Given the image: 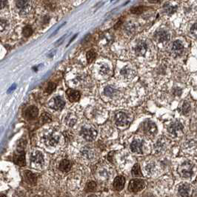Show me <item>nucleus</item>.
I'll return each mask as SVG.
<instances>
[{
    "label": "nucleus",
    "instance_id": "24",
    "mask_svg": "<svg viewBox=\"0 0 197 197\" xmlns=\"http://www.w3.org/2000/svg\"><path fill=\"white\" fill-rule=\"evenodd\" d=\"M67 96L70 102H78L80 99V93L74 89H68L66 92Z\"/></svg>",
    "mask_w": 197,
    "mask_h": 197
},
{
    "label": "nucleus",
    "instance_id": "5",
    "mask_svg": "<svg viewBox=\"0 0 197 197\" xmlns=\"http://www.w3.org/2000/svg\"><path fill=\"white\" fill-rule=\"evenodd\" d=\"M96 73L100 79H106L112 73V67L107 62L99 61L95 65Z\"/></svg>",
    "mask_w": 197,
    "mask_h": 197
},
{
    "label": "nucleus",
    "instance_id": "29",
    "mask_svg": "<svg viewBox=\"0 0 197 197\" xmlns=\"http://www.w3.org/2000/svg\"><path fill=\"white\" fill-rule=\"evenodd\" d=\"M77 117L73 114H68L65 118V122L69 127H73L77 122Z\"/></svg>",
    "mask_w": 197,
    "mask_h": 197
},
{
    "label": "nucleus",
    "instance_id": "28",
    "mask_svg": "<svg viewBox=\"0 0 197 197\" xmlns=\"http://www.w3.org/2000/svg\"><path fill=\"white\" fill-rule=\"evenodd\" d=\"M82 156L86 159H92L94 157V151L91 148L87 147L82 150Z\"/></svg>",
    "mask_w": 197,
    "mask_h": 197
},
{
    "label": "nucleus",
    "instance_id": "25",
    "mask_svg": "<svg viewBox=\"0 0 197 197\" xmlns=\"http://www.w3.org/2000/svg\"><path fill=\"white\" fill-rule=\"evenodd\" d=\"M124 184H125V179L122 176H119L116 177L113 183L114 188L116 190H121L124 188Z\"/></svg>",
    "mask_w": 197,
    "mask_h": 197
},
{
    "label": "nucleus",
    "instance_id": "9",
    "mask_svg": "<svg viewBox=\"0 0 197 197\" xmlns=\"http://www.w3.org/2000/svg\"><path fill=\"white\" fill-rule=\"evenodd\" d=\"M167 130L172 137H179L184 133L185 127H184L183 124L179 121H174L169 124Z\"/></svg>",
    "mask_w": 197,
    "mask_h": 197
},
{
    "label": "nucleus",
    "instance_id": "10",
    "mask_svg": "<svg viewBox=\"0 0 197 197\" xmlns=\"http://www.w3.org/2000/svg\"><path fill=\"white\" fill-rule=\"evenodd\" d=\"M80 134L85 140L91 142L95 140V139L96 138L97 131L93 126L85 125L82 126L81 130H80Z\"/></svg>",
    "mask_w": 197,
    "mask_h": 197
},
{
    "label": "nucleus",
    "instance_id": "19",
    "mask_svg": "<svg viewBox=\"0 0 197 197\" xmlns=\"http://www.w3.org/2000/svg\"><path fill=\"white\" fill-rule=\"evenodd\" d=\"M172 53L175 56H180L182 54L185 50V46H184L183 43L179 40H176L175 42H173V44H172Z\"/></svg>",
    "mask_w": 197,
    "mask_h": 197
},
{
    "label": "nucleus",
    "instance_id": "38",
    "mask_svg": "<svg viewBox=\"0 0 197 197\" xmlns=\"http://www.w3.org/2000/svg\"><path fill=\"white\" fill-rule=\"evenodd\" d=\"M165 12L167 13V14H173L174 11L176 10V8H175L172 7V6H165Z\"/></svg>",
    "mask_w": 197,
    "mask_h": 197
},
{
    "label": "nucleus",
    "instance_id": "40",
    "mask_svg": "<svg viewBox=\"0 0 197 197\" xmlns=\"http://www.w3.org/2000/svg\"><path fill=\"white\" fill-rule=\"evenodd\" d=\"M7 5V0H0V10L3 9Z\"/></svg>",
    "mask_w": 197,
    "mask_h": 197
},
{
    "label": "nucleus",
    "instance_id": "26",
    "mask_svg": "<svg viewBox=\"0 0 197 197\" xmlns=\"http://www.w3.org/2000/svg\"><path fill=\"white\" fill-rule=\"evenodd\" d=\"M72 168L71 161L68 159L62 160L59 165V168L62 172H68Z\"/></svg>",
    "mask_w": 197,
    "mask_h": 197
},
{
    "label": "nucleus",
    "instance_id": "35",
    "mask_svg": "<svg viewBox=\"0 0 197 197\" xmlns=\"http://www.w3.org/2000/svg\"><path fill=\"white\" fill-rule=\"evenodd\" d=\"M33 30L30 26H26L24 28V30H23V35H24L25 37H29L30 36H31Z\"/></svg>",
    "mask_w": 197,
    "mask_h": 197
},
{
    "label": "nucleus",
    "instance_id": "16",
    "mask_svg": "<svg viewBox=\"0 0 197 197\" xmlns=\"http://www.w3.org/2000/svg\"><path fill=\"white\" fill-rule=\"evenodd\" d=\"M155 40L159 44H166L167 43L170 41V34L165 30H159L156 33L154 36Z\"/></svg>",
    "mask_w": 197,
    "mask_h": 197
},
{
    "label": "nucleus",
    "instance_id": "11",
    "mask_svg": "<svg viewBox=\"0 0 197 197\" xmlns=\"http://www.w3.org/2000/svg\"><path fill=\"white\" fill-rule=\"evenodd\" d=\"M15 7L19 14H22V15H26L31 10V1L30 0H17L15 3Z\"/></svg>",
    "mask_w": 197,
    "mask_h": 197
},
{
    "label": "nucleus",
    "instance_id": "22",
    "mask_svg": "<svg viewBox=\"0 0 197 197\" xmlns=\"http://www.w3.org/2000/svg\"><path fill=\"white\" fill-rule=\"evenodd\" d=\"M178 195L181 196H190L191 187L187 183L181 184L178 187Z\"/></svg>",
    "mask_w": 197,
    "mask_h": 197
},
{
    "label": "nucleus",
    "instance_id": "36",
    "mask_svg": "<svg viewBox=\"0 0 197 197\" xmlns=\"http://www.w3.org/2000/svg\"><path fill=\"white\" fill-rule=\"evenodd\" d=\"M56 84L53 83V82H50V83L48 84V87H47L46 91H47L48 94H50V93H51V92L53 91V90L56 88Z\"/></svg>",
    "mask_w": 197,
    "mask_h": 197
},
{
    "label": "nucleus",
    "instance_id": "39",
    "mask_svg": "<svg viewBox=\"0 0 197 197\" xmlns=\"http://www.w3.org/2000/svg\"><path fill=\"white\" fill-rule=\"evenodd\" d=\"M190 32L196 37V22L194 24V25L192 26L191 29H190Z\"/></svg>",
    "mask_w": 197,
    "mask_h": 197
},
{
    "label": "nucleus",
    "instance_id": "20",
    "mask_svg": "<svg viewBox=\"0 0 197 197\" xmlns=\"http://www.w3.org/2000/svg\"><path fill=\"white\" fill-rule=\"evenodd\" d=\"M23 176H24V179L27 184L31 185H36L37 176L34 173H32L30 170H25L23 172Z\"/></svg>",
    "mask_w": 197,
    "mask_h": 197
},
{
    "label": "nucleus",
    "instance_id": "7",
    "mask_svg": "<svg viewBox=\"0 0 197 197\" xmlns=\"http://www.w3.org/2000/svg\"><path fill=\"white\" fill-rule=\"evenodd\" d=\"M150 45L145 40L140 39L133 46V52L137 57H144L149 53Z\"/></svg>",
    "mask_w": 197,
    "mask_h": 197
},
{
    "label": "nucleus",
    "instance_id": "31",
    "mask_svg": "<svg viewBox=\"0 0 197 197\" xmlns=\"http://www.w3.org/2000/svg\"><path fill=\"white\" fill-rule=\"evenodd\" d=\"M132 175L136 177H141L142 176L141 172V169L139 165V164H136L133 167L132 169Z\"/></svg>",
    "mask_w": 197,
    "mask_h": 197
},
{
    "label": "nucleus",
    "instance_id": "14",
    "mask_svg": "<svg viewBox=\"0 0 197 197\" xmlns=\"http://www.w3.org/2000/svg\"><path fill=\"white\" fill-rule=\"evenodd\" d=\"M142 130L146 135L153 136L157 133V126L153 121H145L142 124Z\"/></svg>",
    "mask_w": 197,
    "mask_h": 197
},
{
    "label": "nucleus",
    "instance_id": "23",
    "mask_svg": "<svg viewBox=\"0 0 197 197\" xmlns=\"http://www.w3.org/2000/svg\"><path fill=\"white\" fill-rule=\"evenodd\" d=\"M38 114H39V110H38L37 107H35V106H30L26 109L25 112V116L27 119L31 120V119H34L35 118H36Z\"/></svg>",
    "mask_w": 197,
    "mask_h": 197
},
{
    "label": "nucleus",
    "instance_id": "37",
    "mask_svg": "<svg viewBox=\"0 0 197 197\" xmlns=\"http://www.w3.org/2000/svg\"><path fill=\"white\" fill-rule=\"evenodd\" d=\"M41 119L44 122H48L51 120V118L48 114H43L41 116Z\"/></svg>",
    "mask_w": 197,
    "mask_h": 197
},
{
    "label": "nucleus",
    "instance_id": "41",
    "mask_svg": "<svg viewBox=\"0 0 197 197\" xmlns=\"http://www.w3.org/2000/svg\"><path fill=\"white\" fill-rule=\"evenodd\" d=\"M150 2H151V3H156V2H158L159 0H148Z\"/></svg>",
    "mask_w": 197,
    "mask_h": 197
},
{
    "label": "nucleus",
    "instance_id": "27",
    "mask_svg": "<svg viewBox=\"0 0 197 197\" xmlns=\"http://www.w3.org/2000/svg\"><path fill=\"white\" fill-rule=\"evenodd\" d=\"M94 110L90 112L92 119H95L96 120H99L102 117V114H104L105 111L102 108H99L98 107H94Z\"/></svg>",
    "mask_w": 197,
    "mask_h": 197
},
{
    "label": "nucleus",
    "instance_id": "4",
    "mask_svg": "<svg viewBox=\"0 0 197 197\" xmlns=\"http://www.w3.org/2000/svg\"><path fill=\"white\" fill-rule=\"evenodd\" d=\"M117 74L120 79L125 81H131L136 76V70L131 64H124L117 68Z\"/></svg>",
    "mask_w": 197,
    "mask_h": 197
},
{
    "label": "nucleus",
    "instance_id": "2",
    "mask_svg": "<svg viewBox=\"0 0 197 197\" xmlns=\"http://www.w3.org/2000/svg\"><path fill=\"white\" fill-rule=\"evenodd\" d=\"M124 88L116 83L107 84L102 90V98L107 101L116 102L124 96Z\"/></svg>",
    "mask_w": 197,
    "mask_h": 197
},
{
    "label": "nucleus",
    "instance_id": "13",
    "mask_svg": "<svg viewBox=\"0 0 197 197\" xmlns=\"http://www.w3.org/2000/svg\"><path fill=\"white\" fill-rule=\"evenodd\" d=\"M146 186V183L142 179H132L130 182L128 189L130 192L138 193L142 190Z\"/></svg>",
    "mask_w": 197,
    "mask_h": 197
},
{
    "label": "nucleus",
    "instance_id": "15",
    "mask_svg": "<svg viewBox=\"0 0 197 197\" xmlns=\"http://www.w3.org/2000/svg\"><path fill=\"white\" fill-rule=\"evenodd\" d=\"M65 102L64 99L61 96H54L51 99L50 102H48V106L51 109L56 110V111H60L62 110L63 107H65Z\"/></svg>",
    "mask_w": 197,
    "mask_h": 197
},
{
    "label": "nucleus",
    "instance_id": "33",
    "mask_svg": "<svg viewBox=\"0 0 197 197\" xmlns=\"http://www.w3.org/2000/svg\"><path fill=\"white\" fill-rule=\"evenodd\" d=\"M96 187V185L95 182H90L87 184L86 190L88 191V192H92V191H94V190H95Z\"/></svg>",
    "mask_w": 197,
    "mask_h": 197
},
{
    "label": "nucleus",
    "instance_id": "6",
    "mask_svg": "<svg viewBox=\"0 0 197 197\" xmlns=\"http://www.w3.org/2000/svg\"><path fill=\"white\" fill-rule=\"evenodd\" d=\"M178 171L179 175L183 178H191L195 174V165L190 161H184L179 167Z\"/></svg>",
    "mask_w": 197,
    "mask_h": 197
},
{
    "label": "nucleus",
    "instance_id": "34",
    "mask_svg": "<svg viewBox=\"0 0 197 197\" xmlns=\"http://www.w3.org/2000/svg\"><path fill=\"white\" fill-rule=\"evenodd\" d=\"M144 10V7L142 6H137V7L132 8L131 9V12L133 14H140L143 12Z\"/></svg>",
    "mask_w": 197,
    "mask_h": 197
},
{
    "label": "nucleus",
    "instance_id": "21",
    "mask_svg": "<svg viewBox=\"0 0 197 197\" xmlns=\"http://www.w3.org/2000/svg\"><path fill=\"white\" fill-rule=\"evenodd\" d=\"M167 148V142L165 138H159V140L156 142L154 144V149L156 153H162L165 151Z\"/></svg>",
    "mask_w": 197,
    "mask_h": 197
},
{
    "label": "nucleus",
    "instance_id": "3",
    "mask_svg": "<svg viewBox=\"0 0 197 197\" xmlns=\"http://www.w3.org/2000/svg\"><path fill=\"white\" fill-rule=\"evenodd\" d=\"M29 159L31 166L34 169L42 170L46 165L45 156L39 150H32L29 153Z\"/></svg>",
    "mask_w": 197,
    "mask_h": 197
},
{
    "label": "nucleus",
    "instance_id": "18",
    "mask_svg": "<svg viewBox=\"0 0 197 197\" xmlns=\"http://www.w3.org/2000/svg\"><path fill=\"white\" fill-rule=\"evenodd\" d=\"M144 170L149 176H154L158 171V166L155 163V161H148L144 165Z\"/></svg>",
    "mask_w": 197,
    "mask_h": 197
},
{
    "label": "nucleus",
    "instance_id": "30",
    "mask_svg": "<svg viewBox=\"0 0 197 197\" xmlns=\"http://www.w3.org/2000/svg\"><path fill=\"white\" fill-rule=\"evenodd\" d=\"M191 111V106L188 102L185 101L182 105V112L184 115H188Z\"/></svg>",
    "mask_w": 197,
    "mask_h": 197
},
{
    "label": "nucleus",
    "instance_id": "32",
    "mask_svg": "<svg viewBox=\"0 0 197 197\" xmlns=\"http://www.w3.org/2000/svg\"><path fill=\"white\" fill-rule=\"evenodd\" d=\"M86 58L88 62L90 63L95 60L96 58V53L94 51H88L86 54Z\"/></svg>",
    "mask_w": 197,
    "mask_h": 197
},
{
    "label": "nucleus",
    "instance_id": "17",
    "mask_svg": "<svg viewBox=\"0 0 197 197\" xmlns=\"http://www.w3.org/2000/svg\"><path fill=\"white\" fill-rule=\"evenodd\" d=\"M144 140L141 139H138L136 138L131 142V150L133 153H138V154H143L144 153Z\"/></svg>",
    "mask_w": 197,
    "mask_h": 197
},
{
    "label": "nucleus",
    "instance_id": "8",
    "mask_svg": "<svg viewBox=\"0 0 197 197\" xmlns=\"http://www.w3.org/2000/svg\"><path fill=\"white\" fill-rule=\"evenodd\" d=\"M132 119V116L125 111H119L116 114L114 120L116 125L119 127H125L130 124Z\"/></svg>",
    "mask_w": 197,
    "mask_h": 197
},
{
    "label": "nucleus",
    "instance_id": "12",
    "mask_svg": "<svg viewBox=\"0 0 197 197\" xmlns=\"http://www.w3.org/2000/svg\"><path fill=\"white\" fill-rule=\"evenodd\" d=\"M24 146L22 144L18 145V149L16 150L14 156V161L16 165L19 166H24L25 165V156Z\"/></svg>",
    "mask_w": 197,
    "mask_h": 197
},
{
    "label": "nucleus",
    "instance_id": "1",
    "mask_svg": "<svg viewBox=\"0 0 197 197\" xmlns=\"http://www.w3.org/2000/svg\"><path fill=\"white\" fill-rule=\"evenodd\" d=\"M62 135L54 128H48L41 132L40 142L48 149L56 148L61 144Z\"/></svg>",
    "mask_w": 197,
    "mask_h": 197
}]
</instances>
